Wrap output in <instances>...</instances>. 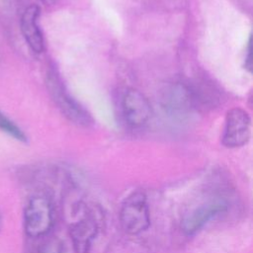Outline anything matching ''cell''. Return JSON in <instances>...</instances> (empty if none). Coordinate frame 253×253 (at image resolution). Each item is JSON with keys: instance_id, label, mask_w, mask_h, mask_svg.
Masks as SVG:
<instances>
[{"instance_id": "obj_1", "label": "cell", "mask_w": 253, "mask_h": 253, "mask_svg": "<svg viewBox=\"0 0 253 253\" xmlns=\"http://www.w3.org/2000/svg\"><path fill=\"white\" fill-rule=\"evenodd\" d=\"M45 85L52 101L67 120L80 126H90L93 124L90 114L70 96L54 70L46 72Z\"/></svg>"}, {"instance_id": "obj_2", "label": "cell", "mask_w": 253, "mask_h": 253, "mask_svg": "<svg viewBox=\"0 0 253 253\" xmlns=\"http://www.w3.org/2000/svg\"><path fill=\"white\" fill-rule=\"evenodd\" d=\"M120 220L124 230L130 235L139 234L148 228L150 216L144 193L134 191L126 197L121 207Z\"/></svg>"}, {"instance_id": "obj_3", "label": "cell", "mask_w": 253, "mask_h": 253, "mask_svg": "<svg viewBox=\"0 0 253 253\" xmlns=\"http://www.w3.org/2000/svg\"><path fill=\"white\" fill-rule=\"evenodd\" d=\"M53 223V211L49 200L35 196L24 211V228L30 237H41L49 232Z\"/></svg>"}, {"instance_id": "obj_4", "label": "cell", "mask_w": 253, "mask_h": 253, "mask_svg": "<svg viewBox=\"0 0 253 253\" xmlns=\"http://www.w3.org/2000/svg\"><path fill=\"white\" fill-rule=\"evenodd\" d=\"M251 136V119L241 108H232L225 117L221 136L222 144L227 148H237L245 145Z\"/></svg>"}, {"instance_id": "obj_5", "label": "cell", "mask_w": 253, "mask_h": 253, "mask_svg": "<svg viewBox=\"0 0 253 253\" xmlns=\"http://www.w3.org/2000/svg\"><path fill=\"white\" fill-rule=\"evenodd\" d=\"M121 109L125 122L132 128L143 127L151 119L152 111L148 100L134 88L125 91L121 100Z\"/></svg>"}, {"instance_id": "obj_6", "label": "cell", "mask_w": 253, "mask_h": 253, "mask_svg": "<svg viewBox=\"0 0 253 253\" xmlns=\"http://www.w3.org/2000/svg\"><path fill=\"white\" fill-rule=\"evenodd\" d=\"M161 102L168 111L187 112L196 108L200 100L198 90L195 87L178 81L170 83L164 88Z\"/></svg>"}, {"instance_id": "obj_7", "label": "cell", "mask_w": 253, "mask_h": 253, "mask_svg": "<svg viewBox=\"0 0 253 253\" xmlns=\"http://www.w3.org/2000/svg\"><path fill=\"white\" fill-rule=\"evenodd\" d=\"M226 209L227 204L223 200L207 202L193 210L183 218L181 223L182 230L188 235L194 234L215 215L226 211Z\"/></svg>"}, {"instance_id": "obj_8", "label": "cell", "mask_w": 253, "mask_h": 253, "mask_svg": "<svg viewBox=\"0 0 253 253\" xmlns=\"http://www.w3.org/2000/svg\"><path fill=\"white\" fill-rule=\"evenodd\" d=\"M41 10L37 5L28 6L20 20V30L29 47L36 53L44 50V39L39 25Z\"/></svg>"}, {"instance_id": "obj_9", "label": "cell", "mask_w": 253, "mask_h": 253, "mask_svg": "<svg viewBox=\"0 0 253 253\" xmlns=\"http://www.w3.org/2000/svg\"><path fill=\"white\" fill-rule=\"evenodd\" d=\"M97 232L96 222L91 217H83L72 223L70 236L75 253H88Z\"/></svg>"}, {"instance_id": "obj_10", "label": "cell", "mask_w": 253, "mask_h": 253, "mask_svg": "<svg viewBox=\"0 0 253 253\" xmlns=\"http://www.w3.org/2000/svg\"><path fill=\"white\" fill-rule=\"evenodd\" d=\"M0 131L21 142H27L28 140L27 135L22 130V128L15 122H13L7 115H5L1 110H0Z\"/></svg>"}, {"instance_id": "obj_11", "label": "cell", "mask_w": 253, "mask_h": 253, "mask_svg": "<svg viewBox=\"0 0 253 253\" xmlns=\"http://www.w3.org/2000/svg\"><path fill=\"white\" fill-rule=\"evenodd\" d=\"M42 253H64L62 244L59 242H51L49 243Z\"/></svg>"}, {"instance_id": "obj_12", "label": "cell", "mask_w": 253, "mask_h": 253, "mask_svg": "<svg viewBox=\"0 0 253 253\" xmlns=\"http://www.w3.org/2000/svg\"><path fill=\"white\" fill-rule=\"evenodd\" d=\"M251 41L249 39L248 44H247V51H246V56H245V66L248 68V70H251Z\"/></svg>"}, {"instance_id": "obj_13", "label": "cell", "mask_w": 253, "mask_h": 253, "mask_svg": "<svg viewBox=\"0 0 253 253\" xmlns=\"http://www.w3.org/2000/svg\"><path fill=\"white\" fill-rule=\"evenodd\" d=\"M40 1H42V2H43V3H46V4H51V3H53L55 0H40Z\"/></svg>"}, {"instance_id": "obj_14", "label": "cell", "mask_w": 253, "mask_h": 253, "mask_svg": "<svg viewBox=\"0 0 253 253\" xmlns=\"http://www.w3.org/2000/svg\"><path fill=\"white\" fill-rule=\"evenodd\" d=\"M2 224H3V221H2V215H1V212H0V231L2 229Z\"/></svg>"}]
</instances>
